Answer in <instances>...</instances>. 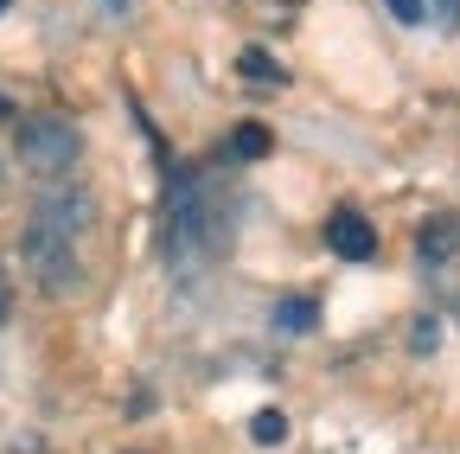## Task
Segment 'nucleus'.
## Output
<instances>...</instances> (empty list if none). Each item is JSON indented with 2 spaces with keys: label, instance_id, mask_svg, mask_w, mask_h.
Listing matches in <instances>:
<instances>
[{
  "label": "nucleus",
  "instance_id": "nucleus-3",
  "mask_svg": "<svg viewBox=\"0 0 460 454\" xmlns=\"http://www.w3.org/2000/svg\"><path fill=\"white\" fill-rule=\"evenodd\" d=\"M20 263L39 275V289H45L51 301H65V295L84 289V256H77V244L58 237V231H45V224H26V231H20Z\"/></svg>",
  "mask_w": 460,
  "mask_h": 454
},
{
  "label": "nucleus",
  "instance_id": "nucleus-14",
  "mask_svg": "<svg viewBox=\"0 0 460 454\" xmlns=\"http://www.w3.org/2000/svg\"><path fill=\"white\" fill-rule=\"evenodd\" d=\"M7 320H13V275L0 269V326H7Z\"/></svg>",
  "mask_w": 460,
  "mask_h": 454
},
{
  "label": "nucleus",
  "instance_id": "nucleus-2",
  "mask_svg": "<svg viewBox=\"0 0 460 454\" xmlns=\"http://www.w3.org/2000/svg\"><path fill=\"white\" fill-rule=\"evenodd\" d=\"M84 154V135L71 116H26L20 122V166L39 180H71V166Z\"/></svg>",
  "mask_w": 460,
  "mask_h": 454
},
{
  "label": "nucleus",
  "instance_id": "nucleus-6",
  "mask_svg": "<svg viewBox=\"0 0 460 454\" xmlns=\"http://www.w3.org/2000/svg\"><path fill=\"white\" fill-rule=\"evenodd\" d=\"M269 326L288 333V339H307V333L320 326V301H314V295H281V301L269 307Z\"/></svg>",
  "mask_w": 460,
  "mask_h": 454
},
{
  "label": "nucleus",
  "instance_id": "nucleus-12",
  "mask_svg": "<svg viewBox=\"0 0 460 454\" xmlns=\"http://www.w3.org/2000/svg\"><path fill=\"white\" fill-rule=\"evenodd\" d=\"M441 346V326L435 320H416V352H435Z\"/></svg>",
  "mask_w": 460,
  "mask_h": 454
},
{
  "label": "nucleus",
  "instance_id": "nucleus-4",
  "mask_svg": "<svg viewBox=\"0 0 460 454\" xmlns=\"http://www.w3.org/2000/svg\"><path fill=\"white\" fill-rule=\"evenodd\" d=\"M90 218H96V199H90L84 186H71V180H45V192H39V205H32V224H45V231L71 237V244L90 231Z\"/></svg>",
  "mask_w": 460,
  "mask_h": 454
},
{
  "label": "nucleus",
  "instance_id": "nucleus-1",
  "mask_svg": "<svg viewBox=\"0 0 460 454\" xmlns=\"http://www.w3.org/2000/svg\"><path fill=\"white\" fill-rule=\"evenodd\" d=\"M230 244V218L217 211L205 174H172L166 180V263L180 275H199Z\"/></svg>",
  "mask_w": 460,
  "mask_h": 454
},
{
  "label": "nucleus",
  "instance_id": "nucleus-7",
  "mask_svg": "<svg viewBox=\"0 0 460 454\" xmlns=\"http://www.w3.org/2000/svg\"><path fill=\"white\" fill-rule=\"evenodd\" d=\"M454 250H460V224H454V218H435L429 231L416 237V256H422L429 269H435V263H447Z\"/></svg>",
  "mask_w": 460,
  "mask_h": 454
},
{
  "label": "nucleus",
  "instance_id": "nucleus-15",
  "mask_svg": "<svg viewBox=\"0 0 460 454\" xmlns=\"http://www.w3.org/2000/svg\"><path fill=\"white\" fill-rule=\"evenodd\" d=\"M0 192H7V154H0Z\"/></svg>",
  "mask_w": 460,
  "mask_h": 454
},
{
  "label": "nucleus",
  "instance_id": "nucleus-13",
  "mask_svg": "<svg viewBox=\"0 0 460 454\" xmlns=\"http://www.w3.org/2000/svg\"><path fill=\"white\" fill-rule=\"evenodd\" d=\"M390 13H396L402 26H422V0H390Z\"/></svg>",
  "mask_w": 460,
  "mask_h": 454
},
{
  "label": "nucleus",
  "instance_id": "nucleus-10",
  "mask_svg": "<svg viewBox=\"0 0 460 454\" xmlns=\"http://www.w3.org/2000/svg\"><path fill=\"white\" fill-rule=\"evenodd\" d=\"M230 154H237V160H262V154H269V129L243 122L237 135H230Z\"/></svg>",
  "mask_w": 460,
  "mask_h": 454
},
{
  "label": "nucleus",
  "instance_id": "nucleus-5",
  "mask_svg": "<svg viewBox=\"0 0 460 454\" xmlns=\"http://www.w3.org/2000/svg\"><path fill=\"white\" fill-rule=\"evenodd\" d=\"M326 250H332V256H345V263L377 256V224H371L365 211H352V205H339V211L326 218Z\"/></svg>",
  "mask_w": 460,
  "mask_h": 454
},
{
  "label": "nucleus",
  "instance_id": "nucleus-8",
  "mask_svg": "<svg viewBox=\"0 0 460 454\" xmlns=\"http://www.w3.org/2000/svg\"><path fill=\"white\" fill-rule=\"evenodd\" d=\"M250 435H256L262 448H281V441H288V416H281V410H256V416H250Z\"/></svg>",
  "mask_w": 460,
  "mask_h": 454
},
{
  "label": "nucleus",
  "instance_id": "nucleus-11",
  "mask_svg": "<svg viewBox=\"0 0 460 454\" xmlns=\"http://www.w3.org/2000/svg\"><path fill=\"white\" fill-rule=\"evenodd\" d=\"M429 20L454 32V26H460V0H422V26H429Z\"/></svg>",
  "mask_w": 460,
  "mask_h": 454
},
{
  "label": "nucleus",
  "instance_id": "nucleus-16",
  "mask_svg": "<svg viewBox=\"0 0 460 454\" xmlns=\"http://www.w3.org/2000/svg\"><path fill=\"white\" fill-rule=\"evenodd\" d=\"M7 7H13V0H0V13H7Z\"/></svg>",
  "mask_w": 460,
  "mask_h": 454
},
{
  "label": "nucleus",
  "instance_id": "nucleus-9",
  "mask_svg": "<svg viewBox=\"0 0 460 454\" xmlns=\"http://www.w3.org/2000/svg\"><path fill=\"white\" fill-rule=\"evenodd\" d=\"M237 65H243V77H250V84H281V65L269 58V51H262V45H250V51H243V58H237Z\"/></svg>",
  "mask_w": 460,
  "mask_h": 454
}]
</instances>
